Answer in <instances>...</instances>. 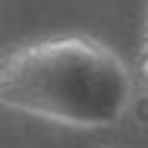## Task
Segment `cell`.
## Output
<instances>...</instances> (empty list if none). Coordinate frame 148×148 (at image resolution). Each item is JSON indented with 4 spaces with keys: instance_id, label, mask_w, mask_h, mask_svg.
<instances>
[{
    "instance_id": "6da1fadb",
    "label": "cell",
    "mask_w": 148,
    "mask_h": 148,
    "mask_svg": "<svg viewBox=\"0 0 148 148\" xmlns=\"http://www.w3.org/2000/svg\"><path fill=\"white\" fill-rule=\"evenodd\" d=\"M0 101L10 110L47 123L107 129L132 107V76L104 41L91 35H57L3 54Z\"/></svg>"
},
{
    "instance_id": "7a4b0ae2",
    "label": "cell",
    "mask_w": 148,
    "mask_h": 148,
    "mask_svg": "<svg viewBox=\"0 0 148 148\" xmlns=\"http://www.w3.org/2000/svg\"><path fill=\"white\" fill-rule=\"evenodd\" d=\"M142 85L148 95V6H145V44H142Z\"/></svg>"
}]
</instances>
